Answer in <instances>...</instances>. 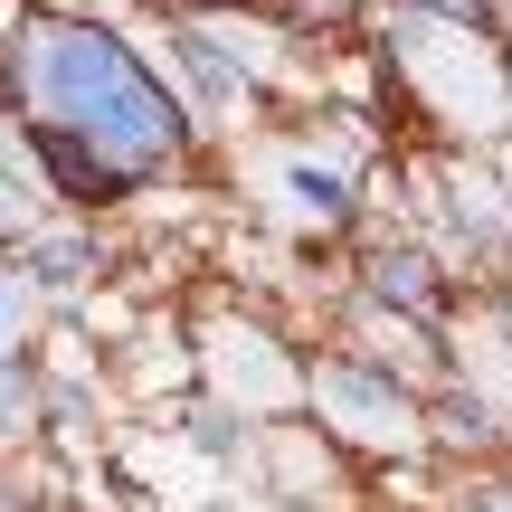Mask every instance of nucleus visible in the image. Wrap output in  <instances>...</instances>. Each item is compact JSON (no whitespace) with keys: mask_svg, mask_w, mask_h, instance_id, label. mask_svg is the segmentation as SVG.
<instances>
[{"mask_svg":"<svg viewBox=\"0 0 512 512\" xmlns=\"http://www.w3.org/2000/svg\"><path fill=\"white\" fill-rule=\"evenodd\" d=\"M465 512H512V484H475V494H465Z\"/></svg>","mask_w":512,"mask_h":512,"instance_id":"obj_10","label":"nucleus"},{"mask_svg":"<svg viewBox=\"0 0 512 512\" xmlns=\"http://www.w3.org/2000/svg\"><path fill=\"white\" fill-rule=\"evenodd\" d=\"M38 275H48V285H86V275H95V247L86 238H48V247H38Z\"/></svg>","mask_w":512,"mask_h":512,"instance_id":"obj_7","label":"nucleus"},{"mask_svg":"<svg viewBox=\"0 0 512 512\" xmlns=\"http://www.w3.org/2000/svg\"><path fill=\"white\" fill-rule=\"evenodd\" d=\"M285 190H294V209H304L313 228H342L351 219V181H342V171H323V162H294Z\"/></svg>","mask_w":512,"mask_h":512,"instance_id":"obj_6","label":"nucleus"},{"mask_svg":"<svg viewBox=\"0 0 512 512\" xmlns=\"http://www.w3.org/2000/svg\"><path fill=\"white\" fill-rule=\"evenodd\" d=\"M418 10H427V19H446V29H475V38L494 29V0H418Z\"/></svg>","mask_w":512,"mask_h":512,"instance_id":"obj_8","label":"nucleus"},{"mask_svg":"<svg viewBox=\"0 0 512 512\" xmlns=\"http://www.w3.org/2000/svg\"><path fill=\"white\" fill-rule=\"evenodd\" d=\"M181 67L200 76V95H209V105H238V95H247L238 57H228V48H219V38H209V29H181Z\"/></svg>","mask_w":512,"mask_h":512,"instance_id":"obj_5","label":"nucleus"},{"mask_svg":"<svg viewBox=\"0 0 512 512\" xmlns=\"http://www.w3.org/2000/svg\"><path fill=\"white\" fill-rule=\"evenodd\" d=\"M19 418H29V389H19V380H0V437H10Z\"/></svg>","mask_w":512,"mask_h":512,"instance_id":"obj_9","label":"nucleus"},{"mask_svg":"<svg viewBox=\"0 0 512 512\" xmlns=\"http://www.w3.org/2000/svg\"><path fill=\"white\" fill-rule=\"evenodd\" d=\"M361 285L380 294L389 313H418V323H437V313H446V266L427 247H370L361 256Z\"/></svg>","mask_w":512,"mask_h":512,"instance_id":"obj_2","label":"nucleus"},{"mask_svg":"<svg viewBox=\"0 0 512 512\" xmlns=\"http://www.w3.org/2000/svg\"><path fill=\"white\" fill-rule=\"evenodd\" d=\"M313 10H323V0H313Z\"/></svg>","mask_w":512,"mask_h":512,"instance_id":"obj_13","label":"nucleus"},{"mask_svg":"<svg viewBox=\"0 0 512 512\" xmlns=\"http://www.w3.org/2000/svg\"><path fill=\"white\" fill-rule=\"evenodd\" d=\"M0 228H10V190H0Z\"/></svg>","mask_w":512,"mask_h":512,"instance_id":"obj_12","label":"nucleus"},{"mask_svg":"<svg viewBox=\"0 0 512 512\" xmlns=\"http://www.w3.org/2000/svg\"><path fill=\"white\" fill-rule=\"evenodd\" d=\"M437 437H446V446H503L512 427L494 418V399H484V389H465V380H456V389L437 399Z\"/></svg>","mask_w":512,"mask_h":512,"instance_id":"obj_4","label":"nucleus"},{"mask_svg":"<svg viewBox=\"0 0 512 512\" xmlns=\"http://www.w3.org/2000/svg\"><path fill=\"white\" fill-rule=\"evenodd\" d=\"M10 67H19V86H29L38 124L86 133V143L114 152L124 171H152V162L181 152V105L152 86V67L124 38L95 29V19H38Z\"/></svg>","mask_w":512,"mask_h":512,"instance_id":"obj_1","label":"nucleus"},{"mask_svg":"<svg viewBox=\"0 0 512 512\" xmlns=\"http://www.w3.org/2000/svg\"><path fill=\"white\" fill-rule=\"evenodd\" d=\"M10 332H19V285L0 275V342H10Z\"/></svg>","mask_w":512,"mask_h":512,"instance_id":"obj_11","label":"nucleus"},{"mask_svg":"<svg viewBox=\"0 0 512 512\" xmlns=\"http://www.w3.org/2000/svg\"><path fill=\"white\" fill-rule=\"evenodd\" d=\"M38 162H48V181L67 190V200H114V190H133V171L114 162V152H95L86 133H57V124H38Z\"/></svg>","mask_w":512,"mask_h":512,"instance_id":"obj_3","label":"nucleus"}]
</instances>
